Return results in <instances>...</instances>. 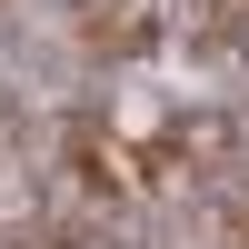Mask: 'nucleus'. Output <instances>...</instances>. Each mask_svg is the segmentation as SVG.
<instances>
[{"label":"nucleus","mask_w":249,"mask_h":249,"mask_svg":"<svg viewBox=\"0 0 249 249\" xmlns=\"http://www.w3.org/2000/svg\"><path fill=\"white\" fill-rule=\"evenodd\" d=\"M219 219H239V230H249V170L230 179V199H219Z\"/></svg>","instance_id":"obj_2"},{"label":"nucleus","mask_w":249,"mask_h":249,"mask_svg":"<svg viewBox=\"0 0 249 249\" xmlns=\"http://www.w3.org/2000/svg\"><path fill=\"white\" fill-rule=\"evenodd\" d=\"M30 249H100L90 230H30Z\"/></svg>","instance_id":"obj_1"}]
</instances>
